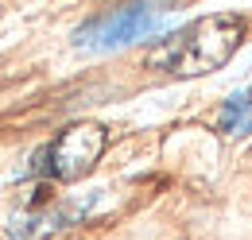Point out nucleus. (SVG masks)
<instances>
[{"instance_id": "f257e3e1", "label": "nucleus", "mask_w": 252, "mask_h": 240, "mask_svg": "<svg viewBox=\"0 0 252 240\" xmlns=\"http://www.w3.org/2000/svg\"><path fill=\"white\" fill-rule=\"evenodd\" d=\"M245 39V20L241 16H202L187 24L183 31L167 35L163 43H156L148 51V70L156 74H171V78H202V74H214L225 62L237 55Z\"/></svg>"}, {"instance_id": "f03ea898", "label": "nucleus", "mask_w": 252, "mask_h": 240, "mask_svg": "<svg viewBox=\"0 0 252 240\" xmlns=\"http://www.w3.org/2000/svg\"><path fill=\"white\" fill-rule=\"evenodd\" d=\"M167 8H171V4H163V0L125 4V8H117V12L94 20V24H86V28L78 31L74 43L86 47V51H121V47L136 43V39H148V35L163 24Z\"/></svg>"}, {"instance_id": "7ed1b4c3", "label": "nucleus", "mask_w": 252, "mask_h": 240, "mask_svg": "<svg viewBox=\"0 0 252 240\" xmlns=\"http://www.w3.org/2000/svg\"><path fill=\"white\" fill-rule=\"evenodd\" d=\"M105 151V128L94 120H82V124H70L63 136L43 151V171L59 182H78L82 175H90L97 167Z\"/></svg>"}, {"instance_id": "20e7f679", "label": "nucleus", "mask_w": 252, "mask_h": 240, "mask_svg": "<svg viewBox=\"0 0 252 240\" xmlns=\"http://www.w3.org/2000/svg\"><path fill=\"white\" fill-rule=\"evenodd\" d=\"M218 128L225 136H252V90H241L218 113Z\"/></svg>"}]
</instances>
